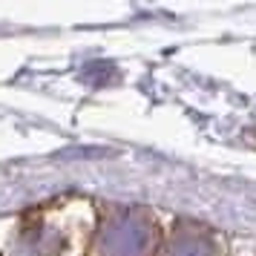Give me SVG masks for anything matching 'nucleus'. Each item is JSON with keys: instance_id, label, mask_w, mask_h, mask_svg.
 Masks as SVG:
<instances>
[{"instance_id": "obj_1", "label": "nucleus", "mask_w": 256, "mask_h": 256, "mask_svg": "<svg viewBox=\"0 0 256 256\" xmlns=\"http://www.w3.org/2000/svg\"><path fill=\"white\" fill-rule=\"evenodd\" d=\"M150 242L152 228L141 213H118L98 236V250L104 256H144Z\"/></svg>"}, {"instance_id": "obj_2", "label": "nucleus", "mask_w": 256, "mask_h": 256, "mask_svg": "<svg viewBox=\"0 0 256 256\" xmlns=\"http://www.w3.org/2000/svg\"><path fill=\"white\" fill-rule=\"evenodd\" d=\"M167 256H216V250L202 233H178L167 248Z\"/></svg>"}, {"instance_id": "obj_3", "label": "nucleus", "mask_w": 256, "mask_h": 256, "mask_svg": "<svg viewBox=\"0 0 256 256\" xmlns=\"http://www.w3.org/2000/svg\"><path fill=\"white\" fill-rule=\"evenodd\" d=\"M58 244H60L58 236H49L46 230H35V233H29V236L24 239L20 250H24V254H35V256H49Z\"/></svg>"}]
</instances>
